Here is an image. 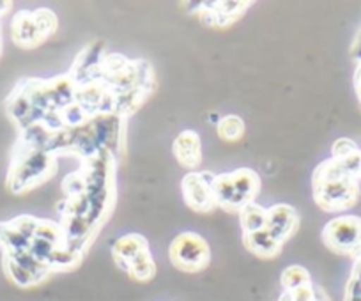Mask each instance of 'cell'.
<instances>
[{"label":"cell","mask_w":361,"mask_h":301,"mask_svg":"<svg viewBox=\"0 0 361 301\" xmlns=\"http://www.w3.org/2000/svg\"><path fill=\"white\" fill-rule=\"evenodd\" d=\"M117 158L114 153L83 160L76 172L64 179V202L59 204L61 227L73 252L85 257L103 225L112 216L117 200Z\"/></svg>","instance_id":"1"},{"label":"cell","mask_w":361,"mask_h":301,"mask_svg":"<svg viewBox=\"0 0 361 301\" xmlns=\"http://www.w3.org/2000/svg\"><path fill=\"white\" fill-rule=\"evenodd\" d=\"M312 195L326 213H343L361 199V183L340 161L328 158L312 174Z\"/></svg>","instance_id":"2"},{"label":"cell","mask_w":361,"mask_h":301,"mask_svg":"<svg viewBox=\"0 0 361 301\" xmlns=\"http://www.w3.org/2000/svg\"><path fill=\"white\" fill-rule=\"evenodd\" d=\"M57 174V156L47 149L15 145L9 164L6 186L15 195L30 192Z\"/></svg>","instance_id":"3"},{"label":"cell","mask_w":361,"mask_h":301,"mask_svg":"<svg viewBox=\"0 0 361 301\" xmlns=\"http://www.w3.org/2000/svg\"><path fill=\"white\" fill-rule=\"evenodd\" d=\"M57 15L48 8H37L34 11L23 9L13 16L11 37L16 47L32 50L54 36L57 30Z\"/></svg>","instance_id":"4"},{"label":"cell","mask_w":361,"mask_h":301,"mask_svg":"<svg viewBox=\"0 0 361 301\" xmlns=\"http://www.w3.org/2000/svg\"><path fill=\"white\" fill-rule=\"evenodd\" d=\"M169 259L183 273H200L211 264V248L206 238L186 231L177 234L169 247Z\"/></svg>","instance_id":"5"},{"label":"cell","mask_w":361,"mask_h":301,"mask_svg":"<svg viewBox=\"0 0 361 301\" xmlns=\"http://www.w3.org/2000/svg\"><path fill=\"white\" fill-rule=\"evenodd\" d=\"M322 243L340 255L356 259L361 254V216L338 214L322 227Z\"/></svg>","instance_id":"6"},{"label":"cell","mask_w":361,"mask_h":301,"mask_svg":"<svg viewBox=\"0 0 361 301\" xmlns=\"http://www.w3.org/2000/svg\"><path fill=\"white\" fill-rule=\"evenodd\" d=\"M213 178L211 172H188L180 181V193L186 206L195 213H211L216 209L213 197Z\"/></svg>","instance_id":"7"},{"label":"cell","mask_w":361,"mask_h":301,"mask_svg":"<svg viewBox=\"0 0 361 301\" xmlns=\"http://www.w3.org/2000/svg\"><path fill=\"white\" fill-rule=\"evenodd\" d=\"M300 213L294 206H290V204H273V206L267 207L266 227L264 229L276 241L286 245V241L296 236L298 229H300Z\"/></svg>","instance_id":"8"},{"label":"cell","mask_w":361,"mask_h":301,"mask_svg":"<svg viewBox=\"0 0 361 301\" xmlns=\"http://www.w3.org/2000/svg\"><path fill=\"white\" fill-rule=\"evenodd\" d=\"M195 13L211 27H227L238 22L252 2H197Z\"/></svg>","instance_id":"9"},{"label":"cell","mask_w":361,"mask_h":301,"mask_svg":"<svg viewBox=\"0 0 361 301\" xmlns=\"http://www.w3.org/2000/svg\"><path fill=\"white\" fill-rule=\"evenodd\" d=\"M172 153L180 167L195 172L202 164V140L195 130H183L172 142Z\"/></svg>","instance_id":"10"},{"label":"cell","mask_w":361,"mask_h":301,"mask_svg":"<svg viewBox=\"0 0 361 301\" xmlns=\"http://www.w3.org/2000/svg\"><path fill=\"white\" fill-rule=\"evenodd\" d=\"M151 247H149L147 238L142 236V234L130 233L121 236L119 240H116V243L112 245V259L117 264V268L123 269L124 273L128 271L131 264L135 261L142 257V255L149 254Z\"/></svg>","instance_id":"11"},{"label":"cell","mask_w":361,"mask_h":301,"mask_svg":"<svg viewBox=\"0 0 361 301\" xmlns=\"http://www.w3.org/2000/svg\"><path fill=\"white\" fill-rule=\"evenodd\" d=\"M232 181H234L235 188V202H238V213L248 204L255 202L259 197L260 188H262V179H260L259 172L253 168L241 167L231 172Z\"/></svg>","instance_id":"12"},{"label":"cell","mask_w":361,"mask_h":301,"mask_svg":"<svg viewBox=\"0 0 361 301\" xmlns=\"http://www.w3.org/2000/svg\"><path fill=\"white\" fill-rule=\"evenodd\" d=\"M243 245H245L250 254L259 259H275L283 250V245L271 236L266 229L243 234Z\"/></svg>","instance_id":"13"},{"label":"cell","mask_w":361,"mask_h":301,"mask_svg":"<svg viewBox=\"0 0 361 301\" xmlns=\"http://www.w3.org/2000/svg\"><path fill=\"white\" fill-rule=\"evenodd\" d=\"M213 197L216 207L228 211V213H238V202H235V188L234 181H232L231 172H224V174H214L213 178Z\"/></svg>","instance_id":"14"},{"label":"cell","mask_w":361,"mask_h":301,"mask_svg":"<svg viewBox=\"0 0 361 301\" xmlns=\"http://www.w3.org/2000/svg\"><path fill=\"white\" fill-rule=\"evenodd\" d=\"M29 238L23 236L20 231H16L9 221H0V248H2V255L29 250Z\"/></svg>","instance_id":"15"},{"label":"cell","mask_w":361,"mask_h":301,"mask_svg":"<svg viewBox=\"0 0 361 301\" xmlns=\"http://www.w3.org/2000/svg\"><path fill=\"white\" fill-rule=\"evenodd\" d=\"M239 225H241V233H255L266 227V216H267V207L260 206V204L252 202L248 206L243 207L238 213Z\"/></svg>","instance_id":"16"},{"label":"cell","mask_w":361,"mask_h":301,"mask_svg":"<svg viewBox=\"0 0 361 301\" xmlns=\"http://www.w3.org/2000/svg\"><path fill=\"white\" fill-rule=\"evenodd\" d=\"M246 124L239 116L228 113V116L220 117L216 124V133L221 140L225 142H238L245 137Z\"/></svg>","instance_id":"17"},{"label":"cell","mask_w":361,"mask_h":301,"mask_svg":"<svg viewBox=\"0 0 361 301\" xmlns=\"http://www.w3.org/2000/svg\"><path fill=\"white\" fill-rule=\"evenodd\" d=\"M308 283H312L310 273L300 264L287 266L282 271V276H280V285H282L283 293H293V290L308 285Z\"/></svg>","instance_id":"18"},{"label":"cell","mask_w":361,"mask_h":301,"mask_svg":"<svg viewBox=\"0 0 361 301\" xmlns=\"http://www.w3.org/2000/svg\"><path fill=\"white\" fill-rule=\"evenodd\" d=\"M2 268H4V273L6 276H8L9 282H13L16 287H20V289H30V287L39 285L36 276L30 275L27 269L20 268V266L16 264V262H13L11 259L2 257Z\"/></svg>","instance_id":"19"},{"label":"cell","mask_w":361,"mask_h":301,"mask_svg":"<svg viewBox=\"0 0 361 301\" xmlns=\"http://www.w3.org/2000/svg\"><path fill=\"white\" fill-rule=\"evenodd\" d=\"M126 275L130 276L131 280H135V282H149V280L154 278L156 262H154V257H152L151 252L145 255H142L138 261H135L133 264L128 268Z\"/></svg>","instance_id":"20"},{"label":"cell","mask_w":361,"mask_h":301,"mask_svg":"<svg viewBox=\"0 0 361 301\" xmlns=\"http://www.w3.org/2000/svg\"><path fill=\"white\" fill-rule=\"evenodd\" d=\"M343 301H361V254L354 259L353 271L345 285Z\"/></svg>","instance_id":"21"},{"label":"cell","mask_w":361,"mask_h":301,"mask_svg":"<svg viewBox=\"0 0 361 301\" xmlns=\"http://www.w3.org/2000/svg\"><path fill=\"white\" fill-rule=\"evenodd\" d=\"M322 297L319 289L314 287V283H308V285L300 287V289L293 290V293H282L279 301H322Z\"/></svg>","instance_id":"22"},{"label":"cell","mask_w":361,"mask_h":301,"mask_svg":"<svg viewBox=\"0 0 361 301\" xmlns=\"http://www.w3.org/2000/svg\"><path fill=\"white\" fill-rule=\"evenodd\" d=\"M357 151H361V149L357 147L356 142L350 140V138H338V140L333 144L331 158L333 160H343V158H349L353 156V154H356Z\"/></svg>","instance_id":"23"},{"label":"cell","mask_w":361,"mask_h":301,"mask_svg":"<svg viewBox=\"0 0 361 301\" xmlns=\"http://www.w3.org/2000/svg\"><path fill=\"white\" fill-rule=\"evenodd\" d=\"M354 91L361 105V64H356V71H354Z\"/></svg>","instance_id":"24"},{"label":"cell","mask_w":361,"mask_h":301,"mask_svg":"<svg viewBox=\"0 0 361 301\" xmlns=\"http://www.w3.org/2000/svg\"><path fill=\"white\" fill-rule=\"evenodd\" d=\"M0 48H2V39H0Z\"/></svg>","instance_id":"25"},{"label":"cell","mask_w":361,"mask_h":301,"mask_svg":"<svg viewBox=\"0 0 361 301\" xmlns=\"http://www.w3.org/2000/svg\"><path fill=\"white\" fill-rule=\"evenodd\" d=\"M360 183H361V172H360Z\"/></svg>","instance_id":"26"}]
</instances>
